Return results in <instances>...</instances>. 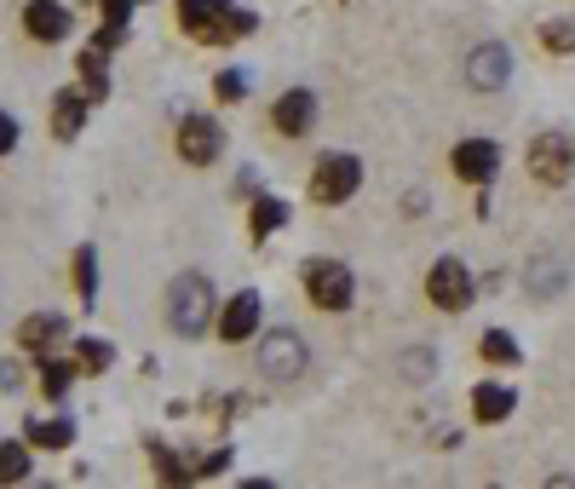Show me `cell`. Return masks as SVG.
<instances>
[{
    "mask_svg": "<svg viewBox=\"0 0 575 489\" xmlns=\"http://www.w3.org/2000/svg\"><path fill=\"white\" fill-rule=\"evenodd\" d=\"M179 24L201 47H231V40L259 29V17L248 7H236V0H179Z\"/></svg>",
    "mask_w": 575,
    "mask_h": 489,
    "instance_id": "obj_1",
    "label": "cell"
},
{
    "mask_svg": "<svg viewBox=\"0 0 575 489\" xmlns=\"http://www.w3.org/2000/svg\"><path fill=\"white\" fill-rule=\"evenodd\" d=\"M168 317H173V329H179L184 340L208 334V322H219V311H213V282L201 277V271L173 277V289H168Z\"/></svg>",
    "mask_w": 575,
    "mask_h": 489,
    "instance_id": "obj_2",
    "label": "cell"
},
{
    "mask_svg": "<svg viewBox=\"0 0 575 489\" xmlns=\"http://www.w3.org/2000/svg\"><path fill=\"white\" fill-rule=\"evenodd\" d=\"M357 185H363V161L345 156V150L322 156L317 168H311V196L322 201V208H340V201H352Z\"/></svg>",
    "mask_w": 575,
    "mask_h": 489,
    "instance_id": "obj_3",
    "label": "cell"
},
{
    "mask_svg": "<svg viewBox=\"0 0 575 489\" xmlns=\"http://www.w3.org/2000/svg\"><path fill=\"white\" fill-rule=\"evenodd\" d=\"M529 179H541V185H570L575 179V138H564V133L529 138Z\"/></svg>",
    "mask_w": 575,
    "mask_h": 489,
    "instance_id": "obj_4",
    "label": "cell"
},
{
    "mask_svg": "<svg viewBox=\"0 0 575 489\" xmlns=\"http://www.w3.org/2000/svg\"><path fill=\"white\" fill-rule=\"evenodd\" d=\"M305 294H311L322 311H345L352 294H357V282H352V271H345L340 259H311L305 265Z\"/></svg>",
    "mask_w": 575,
    "mask_h": 489,
    "instance_id": "obj_5",
    "label": "cell"
},
{
    "mask_svg": "<svg viewBox=\"0 0 575 489\" xmlns=\"http://www.w3.org/2000/svg\"><path fill=\"white\" fill-rule=\"evenodd\" d=\"M426 294H431V305L438 311H466L472 305V294H478V282H472V271L461 259H438L426 271Z\"/></svg>",
    "mask_w": 575,
    "mask_h": 489,
    "instance_id": "obj_6",
    "label": "cell"
},
{
    "mask_svg": "<svg viewBox=\"0 0 575 489\" xmlns=\"http://www.w3.org/2000/svg\"><path fill=\"white\" fill-rule=\"evenodd\" d=\"M219 150H224L219 121H208V115H184V121H179V156L191 161V168H208V161H219Z\"/></svg>",
    "mask_w": 575,
    "mask_h": 489,
    "instance_id": "obj_7",
    "label": "cell"
},
{
    "mask_svg": "<svg viewBox=\"0 0 575 489\" xmlns=\"http://www.w3.org/2000/svg\"><path fill=\"white\" fill-rule=\"evenodd\" d=\"M259 369L271 375V380H294V375L305 369V340L288 334V329L265 334V345H259Z\"/></svg>",
    "mask_w": 575,
    "mask_h": 489,
    "instance_id": "obj_8",
    "label": "cell"
},
{
    "mask_svg": "<svg viewBox=\"0 0 575 489\" xmlns=\"http://www.w3.org/2000/svg\"><path fill=\"white\" fill-rule=\"evenodd\" d=\"M501 168V145L496 138H466V145L455 150V173L466 179V185H489Z\"/></svg>",
    "mask_w": 575,
    "mask_h": 489,
    "instance_id": "obj_9",
    "label": "cell"
},
{
    "mask_svg": "<svg viewBox=\"0 0 575 489\" xmlns=\"http://www.w3.org/2000/svg\"><path fill=\"white\" fill-rule=\"evenodd\" d=\"M24 29L35 40H64L70 35V7L64 0H24Z\"/></svg>",
    "mask_w": 575,
    "mask_h": 489,
    "instance_id": "obj_10",
    "label": "cell"
},
{
    "mask_svg": "<svg viewBox=\"0 0 575 489\" xmlns=\"http://www.w3.org/2000/svg\"><path fill=\"white\" fill-rule=\"evenodd\" d=\"M259 311H265V305H259V294L248 289V294H236L231 305H224V311H219V340H254V329H259Z\"/></svg>",
    "mask_w": 575,
    "mask_h": 489,
    "instance_id": "obj_11",
    "label": "cell"
},
{
    "mask_svg": "<svg viewBox=\"0 0 575 489\" xmlns=\"http://www.w3.org/2000/svg\"><path fill=\"white\" fill-rule=\"evenodd\" d=\"M277 133H288V138H305L311 133V121H317V98L305 93V87H294V93H282V105H277Z\"/></svg>",
    "mask_w": 575,
    "mask_h": 489,
    "instance_id": "obj_12",
    "label": "cell"
},
{
    "mask_svg": "<svg viewBox=\"0 0 575 489\" xmlns=\"http://www.w3.org/2000/svg\"><path fill=\"white\" fill-rule=\"evenodd\" d=\"M466 81H472L478 93H496V87H506V47H478V52H472Z\"/></svg>",
    "mask_w": 575,
    "mask_h": 489,
    "instance_id": "obj_13",
    "label": "cell"
},
{
    "mask_svg": "<svg viewBox=\"0 0 575 489\" xmlns=\"http://www.w3.org/2000/svg\"><path fill=\"white\" fill-rule=\"evenodd\" d=\"M512 409H518V398H512L506 386H484V380L472 386V415H478L484 426H501Z\"/></svg>",
    "mask_w": 575,
    "mask_h": 489,
    "instance_id": "obj_14",
    "label": "cell"
},
{
    "mask_svg": "<svg viewBox=\"0 0 575 489\" xmlns=\"http://www.w3.org/2000/svg\"><path fill=\"white\" fill-rule=\"evenodd\" d=\"M64 334H70V322H64V317H52V311H40V317H29L24 329H17L24 352H47V345H58Z\"/></svg>",
    "mask_w": 575,
    "mask_h": 489,
    "instance_id": "obj_15",
    "label": "cell"
},
{
    "mask_svg": "<svg viewBox=\"0 0 575 489\" xmlns=\"http://www.w3.org/2000/svg\"><path fill=\"white\" fill-rule=\"evenodd\" d=\"M81 121H87V93H58V105H52V138H70L81 133Z\"/></svg>",
    "mask_w": 575,
    "mask_h": 489,
    "instance_id": "obj_16",
    "label": "cell"
},
{
    "mask_svg": "<svg viewBox=\"0 0 575 489\" xmlns=\"http://www.w3.org/2000/svg\"><path fill=\"white\" fill-rule=\"evenodd\" d=\"M288 225V201H277V196H254V208H248V231H254V242H265L271 231H282Z\"/></svg>",
    "mask_w": 575,
    "mask_h": 489,
    "instance_id": "obj_17",
    "label": "cell"
},
{
    "mask_svg": "<svg viewBox=\"0 0 575 489\" xmlns=\"http://www.w3.org/2000/svg\"><path fill=\"white\" fill-rule=\"evenodd\" d=\"M105 47H98V40H93V47L87 52H81V93H87V98H105L110 93V75H105Z\"/></svg>",
    "mask_w": 575,
    "mask_h": 489,
    "instance_id": "obj_18",
    "label": "cell"
},
{
    "mask_svg": "<svg viewBox=\"0 0 575 489\" xmlns=\"http://www.w3.org/2000/svg\"><path fill=\"white\" fill-rule=\"evenodd\" d=\"M35 450H70L75 443V420H29V432H24Z\"/></svg>",
    "mask_w": 575,
    "mask_h": 489,
    "instance_id": "obj_19",
    "label": "cell"
},
{
    "mask_svg": "<svg viewBox=\"0 0 575 489\" xmlns=\"http://www.w3.org/2000/svg\"><path fill=\"white\" fill-rule=\"evenodd\" d=\"M478 352H484V363H501V369H518V340H512L506 329H489L484 340H478Z\"/></svg>",
    "mask_w": 575,
    "mask_h": 489,
    "instance_id": "obj_20",
    "label": "cell"
},
{
    "mask_svg": "<svg viewBox=\"0 0 575 489\" xmlns=\"http://www.w3.org/2000/svg\"><path fill=\"white\" fill-rule=\"evenodd\" d=\"M75 363H81V375H105L115 363V345L110 340H75Z\"/></svg>",
    "mask_w": 575,
    "mask_h": 489,
    "instance_id": "obj_21",
    "label": "cell"
},
{
    "mask_svg": "<svg viewBox=\"0 0 575 489\" xmlns=\"http://www.w3.org/2000/svg\"><path fill=\"white\" fill-rule=\"evenodd\" d=\"M75 369H81V363H58V357H47V363H40V392H47L52 403H58V398H70Z\"/></svg>",
    "mask_w": 575,
    "mask_h": 489,
    "instance_id": "obj_22",
    "label": "cell"
},
{
    "mask_svg": "<svg viewBox=\"0 0 575 489\" xmlns=\"http://www.w3.org/2000/svg\"><path fill=\"white\" fill-rule=\"evenodd\" d=\"M75 294L87 305L98 299V254L93 248H75Z\"/></svg>",
    "mask_w": 575,
    "mask_h": 489,
    "instance_id": "obj_23",
    "label": "cell"
},
{
    "mask_svg": "<svg viewBox=\"0 0 575 489\" xmlns=\"http://www.w3.org/2000/svg\"><path fill=\"white\" fill-rule=\"evenodd\" d=\"M541 47L547 52H575V24H564V17H552V24H541Z\"/></svg>",
    "mask_w": 575,
    "mask_h": 489,
    "instance_id": "obj_24",
    "label": "cell"
},
{
    "mask_svg": "<svg viewBox=\"0 0 575 489\" xmlns=\"http://www.w3.org/2000/svg\"><path fill=\"white\" fill-rule=\"evenodd\" d=\"M150 461H156V478H168V484H184V478H196L191 466H179V455H168L161 443H150Z\"/></svg>",
    "mask_w": 575,
    "mask_h": 489,
    "instance_id": "obj_25",
    "label": "cell"
},
{
    "mask_svg": "<svg viewBox=\"0 0 575 489\" xmlns=\"http://www.w3.org/2000/svg\"><path fill=\"white\" fill-rule=\"evenodd\" d=\"M24 473H29V450H24V443H7V450H0V478L17 484Z\"/></svg>",
    "mask_w": 575,
    "mask_h": 489,
    "instance_id": "obj_26",
    "label": "cell"
},
{
    "mask_svg": "<svg viewBox=\"0 0 575 489\" xmlns=\"http://www.w3.org/2000/svg\"><path fill=\"white\" fill-rule=\"evenodd\" d=\"M242 87H248V75H242V70H224V75L213 81V93L224 98V105H236V98H242Z\"/></svg>",
    "mask_w": 575,
    "mask_h": 489,
    "instance_id": "obj_27",
    "label": "cell"
},
{
    "mask_svg": "<svg viewBox=\"0 0 575 489\" xmlns=\"http://www.w3.org/2000/svg\"><path fill=\"white\" fill-rule=\"evenodd\" d=\"M127 12H133V0H105V17H110V24L127 29Z\"/></svg>",
    "mask_w": 575,
    "mask_h": 489,
    "instance_id": "obj_28",
    "label": "cell"
},
{
    "mask_svg": "<svg viewBox=\"0 0 575 489\" xmlns=\"http://www.w3.org/2000/svg\"><path fill=\"white\" fill-rule=\"evenodd\" d=\"M17 145V115H0V150Z\"/></svg>",
    "mask_w": 575,
    "mask_h": 489,
    "instance_id": "obj_29",
    "label": "cell"
}]
</instances>
